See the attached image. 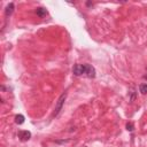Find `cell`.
I'll return each instance as SVG.
<instances>
[{
  "label": "cell",
  "instance_id": "1",
  "mask_svg": "<svg viewBox=\"0 0 147 147\" xmlns=\"http://www.w3.org/2000/svg\"><path fill=\"white\" fill-rule=\"evenodd\" d=\"M66 98H67V93H62V94H61V97L59 98V100L56 101L55 109H54V116H57L59 114H60V111L62 110V107H63V105H65Z\"/></svg>",
  "mask_w": 147,
  "mask_h": 147
},
{
  "label": "cell",
  "instance_id": "2",
  "mask_svg": "<svg viewBox=\"0 0 147 147\" xmlns=\"http://www.w3.org/2000/svg\"><path fill=\"white\" fill-rule=\"evenodd\" d=\"M86 70H87V65H75V67L73 68V73L75 76L86 75Z\"/></svg>",
  "mask_w": 147,
  "mask_h": 147
},
{
  "label": "cell",
  "instance_id": "3",
  "mask_svg": "<svg viewBox=\"0 0 147 147\" xmlns=\"http://www.w3.org/2000/svg\"><path fill=\"white\" fill-rule=\"evenodd\" d=\"M17 136H18L21 141H28L31 138V132L28 131V130H21V131H18Z\"/></svg>",
  "mask_w": 147,
  "mask_h": 147
},
{
  "label": "cell",
  "instance_id": "4",
  "mask_svg": "<svg viewBox=\"0 0 147 147\" xmlns=\"http://www.w3.org/2000/svg\"><path fill=\"white\" fill-rule=\"evenodd\" d=\"M86 77L89 78H94L96 77V69L91 66V65H87V70H86Z\"/></svg>",
  "mask_w": 147,
  "mask_h": 147
},
{
  "label": "cell",
  "instance_id": "5",
  "mask_svg": "<svg viewBox=\"0 0 147 147\" xmlns=\"http://www.w3.org/2000/svg\"><path fill=\"white\" fill-rule=\"evenodd\" d=\"M13 12H14V4L11 3V4L7 5V7H6V9H5V15L8 17V16H11V15L13 14Z\"/></svg>",
  "mask_w": 147,
  "mask_h": 147
},
{
  "label": "cell",
  "instance_id": "6",
  "mask_svg": "<svg viewBox=\"0 0 147 147\" xmlns=\"http://www.w3.org/2000/svg\"><path fill=\"white\" fill-rule=\"evenodd\" d=\"M36 14H37V16H39V17H44V16H46L48 13H47L46 8H44V7H38V8L36 9Z\"/></svg>",
  "mask_w": 147,
  "mask_h": 147
},
{
  "label": "cell",
  "instance_id": "7",
  "mask_svg": "<svg viewBox=\"0 0 147 147\" xmlns=\"http://www.w3.org/2000/svg\"><path fill=\"white\" fill-rule=\"evenodd\" d=\"M15 123L16 124H18V125H21V124H23L24 123V116L23 115H16L15 116Z\"/></svg>",
  "mask_w": 147,
  "mask_h": 147
},
{
  "label": "cell",
  "instance_id": "8",
  "mask_svg": "<svg viewBox=\"0 0 147 147\" xmlns=\"http://www.w3.org/2000/svg\"><path fill=\"white\" fill-rule=\"evenodd\" d=\"M139 91L141 94H147V84H140L139 85Z\"/></svg>",
  "mask_w": 147,
  "mask_h": 147
},
{
  "label": "cell",
  "instance_id": "9",
  "mask_svg": "<svg viewBox=\"0 0 147 147\" xmlns=\"http://www.w3.org/2000/svg\"><path fill=\"white\" fill-rule=\"evenodd\" d=\"M133 129H134L133 123H131V122H130V123H128V124H127V130H128V131H133Z\"/></svg>",
  "mask_w": 147,
  "mask_h": 147
},
{
  "label": "cell",
  "instance_id": "10",
  "mask_svg": "<svg viewBox=\"0 0 147 147\" xmlns=\"http://www.w3.org/2000/svg\"><path fill=\"white\" fill-rule=\"evenodd\" d=\"M144 78H145V79H147V75H146V76H144Z\"/></svg>",
  "mask_w": 147,
  "mask_h": 147
}]
</instances>
